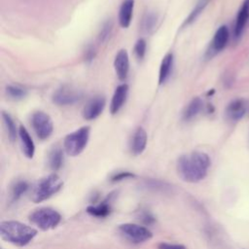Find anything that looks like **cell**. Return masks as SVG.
<instances>
[{
	"mask_svg": "<svg viewBox=\"0 0 249 249\" xmlns=\"http://www.w3.org/2000/svg\"><path fill=\"white\" fill-rule=\"evenodd\" d=\"M6 93L9 98L14 100H19L27 95V90L17 85H8L6 87Z\"/></svg>",
	"mask_w": 249,
	"mask_h": 249,
	"instance_id": "484cf974",
	"label": "cell"
},
{
	"mask_svg": "<svg viewBox=\"0 0 249 249\" xmlns=\"http://www.w3.org/2000/svg\"><path fill=\"white\" fill-rule=\"evenodd\" d=\"M209 2H210V0H197L194 9L191 11L189 16L184 20L182 26L186 27V26L192 24L194 21H196V18L200 16V14L203 12V10L205 9V7L208 5Z\"/></svg>",
	"mask_w": 249,
	"mask_h": 249,
	"instance_id": "7402d4cb",
	"label": "cell"
},
{
	"mask_svg": "<svg viewBox=\"0 0 249 249\" xmlns=\"http://www.w3.org/2000/svg\"><path fill=\"white\" fill-rule=\"evenodd\" d=\"M230 39V30L229 27L225 24L218 27L215 31L212 40L210 41L209 47L206 51V57L211 58L212 56L216 55L218 53L222 52L226 46L228 45Z\"/></svg>",
	"mask_w": 249,
	"mask_h": 249,
	"instance_id": "ba28073f",
	"label": "cell"
},
{
	"mask_svg": "<svg viewBox=\"0 0 249 249\" xmlns=\"http://www.w3.org/2000/svg\"><path fill=\"white\" fill-rule=\"evenodd\" d=\"M114 68L118 78L121 81L126 79L129 70V56L126 50H120L114 59Z\"/></svg>",
	"mask_w": 249,
	"mask_h": 249,
	"instance_id": "4fadbf2b",
	"label": "cell"
},
{
	"mask_svg": "<svg viewBox=\"0 0 249 249\" xmlns=\"http://www.w3.org/2000/svg\"><path fill=\"white\" fill-rule=\"evenodd\" d=\"M87 212L97 218H105L107 217L111 212V206H110V197L106 198L105 200L101 201L100 203L96 205H90L87 208Z\"/></svg>",
	"mask_w": 249,
	"mask_h": 249,
	"instance_id": "ffe728a7",
	"label": "cell"
},
{
	"mask_svg": "<svg viewBox=\"0 0 249 249\" xmlns=\"http://www.w3.org/2000/svg\"><path fill=\"white\" fill-rule=\"evenodd\" d=\"M63 151L59 147L53 148L49 154V166L53 171H57L63 164Z\"/></svg>",
	"mask_w": 249,
	"mask_h": 249,
	"instance_id": "44dd1931",
	"label": "cell"
},
{
	"mask_svg": "<svg viewBox=\"0 0 249 249\" xmlns=\"http://www.w3.org/2000/svg\"><path fill=\"white\" fill-rule=\"evenodd\" d=\"M173 54L171 53H166L160 65V71H159V84L162 85L164 84L168 78L170 77L172 66H173Z\"/></svg>",
	"mask_w": 249,
	"mask_h": 249,
	"instance_id": "d6986e66",
	"label": "cell"
},
{
	"mask_svg": "<svg viewBox=\"0 0 249 249\" xmlns=\"http://www.w3.org/2000/svg\"><path fill=\"white\" fill-rule=\"evenodd\" d=\"M18 136L20 139L23 154L26 158L32 159L35 153V145L29 132L23 125H20L18 128Z\"/></svg>",
	"mask_w": 249,
	"mask_h": 249,
	"instance_id": "e0dca14e",
	"label": "cell"
},
{
	"mask_svg": "<svg viewBox=\"0 0 249 249\" xmlns=\"http://www.w3.org/2000/svg\"><path fill=\"white\" fill-rule=\"evenodd\" d=\"M2 118L7 129V133H8V138L11 142H15L18 134V130L17 128V125L13 120V118L11 117V115L5 111L2 112Z\"/></svg>",
	"mask_w": 249,
	"mask_h": 249,
	"instance_id": "cb8c5ba5",
	"label": "cell"
},
{
	"mask_svg": "<svg viewBox=\"0 0 249 249\" xmlns=\"http://www.w3.org/2000/svg\"><path fill=\"white\" fill-rule=\"evenodd\" d=\"M248 111V102L243 98H235L231 100L226 107L225 114L229 121H240Z\"/></svg>",
	"mask_w": 249,
	"mask_h": 249,
	"instance_id": "8fae6325",
	"label": "cell"
},
{
	"mask_svg": "<svg viewBox=\"0 0 249 249\" xmlns=\"http://www.w3.org/2000/svg\"><path fill=\"white\" fill-rule=\"evenodd\" d=\"M106 105V99L102 95H96L90 98L82 110V116L87 121H92L96 119L104 110Z\"/></svg>",
	"mask_w": 249,
	"mask_h": 249,
	"instance_id": "30bf717a",
	"label": "cell"
},
{
	"mask_svg": "<svg viewBox=\"0 0 249 249\" xmlns=\"http://www.w3.org/2000/svg\"><path fill=\"white\" fill-rule=\"evenodd\" d=\"M96 54V51L94 49V47L92 46H88L86 51H85V60L87 62H91Z\"/></svg>",
	"mask_w": 249,
	"mask_h": 249,
	"instance_id": "f546056e",
	"label": "cell"
},
{
	"mask_svg": "<svg viewBox=\"0 0 249 249\" xmlns=\"http://www.w3.org/2000/svg\"><path fill=\"white\" fill-rule=\"evenodd\" d=\"M146 49H147V43H146V40L143 39V38H140L136 41L135 45H134V48H133V51H134V54L135 56L141 60L144 58L145 54H146Z\"/></svg>",
	"mask_w": 249,
	"mask_h": 249,
	"instance_id": "83f0119b",
	"label": "cell"
},
{
	"mask_svg": "<svg viewBox=\"0 0 249 249\" xmlns=\"http://www.w3.org/2000/svg\"><path fill=\"white\" fill-rule=\"evenodd\" d=\"M134 9V0H124L119 10V23L123 28L130 25Z\"/></svg>",
	"mask_w": 249,
	"mask_h": 249,
	"instance_id": "2e32d148",
	"label": "cell"
},
{
	"mask_svg": "<svg viewBox=\"0 0 249 249\" xmlns=\"http://www.w3.org/2000/svg\"><path fill=\"white\" fill-rule=\"evenodd\" d=\"M133 177H135V175L129 171H120L111 177V181L112 182H120L124 179L133 178Z\"/></svg>",
	"mask_w": 249,
	"mask_h": 249,
	"instance_id": "f1b7e54d",
	"label": "cell"
},
{
	"mask_svg": "<svg viewBox=\"0 0 249 249\" xmlns=\"http://www.w3.org/2000/svg\"><path fill=\"white\" fill-rule=\"evenodd\" d=\"M31 125L37 137L41 140L48 139L53 131V124L51 117L43 111L33 113L31 117Z\"/></svg>",
	"mask_w": 249,
	"mask_h": 249,
	"instance_id": "52a82bcc",
	"label": "cell"
},
{
	"mask_svg": "<svg viewBox=\"0 0 249 249\" xmlns=\"http://www.w3.org/2000/svg\"><path fill=\"white\" fill-rule=\"evenodd\" d=\"M127 93L128 86L126 84H121L116 88L110 103V112L112 115L117 114L124 106L127 97Z\"/></svg>",
	"mask_w": 249,
	"mask_h": 249,
	"instance_id": "5bb4252c",
	"label": "cell"
},
{
	"mask_svg": "<svg viewBox=\"0 0 249 249\" xmlns=\"http://www.w3.org/2000/svg\"><path fill=\"white\" fill-rule=\"evenodd\" d=\"M82 98V92L70 86H62L53 94V102L58 106H69Z\"/></svg>",
	"mask_w": 249,
	"mask_h": 249,
	"instance_id": "9c48e42d",
	"label": "cell"
},
{
	"mask_svg": "<svg viewBox=\"0 0 249 249\" xmlns=\"http://www.w3.org/2000/svg\"><path fill=\"white\" fill-rule=\"evenodd\" d=\"M30 222L42 231L54 229L61 221L60 214L52 208L42 207L34 210L29 215Z\"/></svg>",
	"mask_w": 249,
	"mask_h": 249,
	"instance_id": "5b68a950",
	"label": "cell"
},
{
	"mask_svg": "<svg viewBox=\"0 0 249 249\" xmlns=\"http://www.w3.org/2000/svg\"><path fill=\"white\" fill-rule=\"evenodd\" d=\"M141 220L146 224V225H151L155 222V218L154 216L149 213V212H144L142 215H141Z\"/></svg>",
	"mask_w": 249,
	"mask_h": 249,
	"instance_id": "1f68e13d",
	"label": "cell"
},
{
	"mask_svg": "<svg viewBox=\"0 0 249 249\" xmlns=\"http://www.w3.org/2000/svg\"><path fill=\"white\" fill-rule=\"evenodd\" d=\"M157 21H158V17L155 13L153 12H147L140 22V29L143 33L145 34H149L151 33L156 25H157Z\"/></svg>",
	"mask_w": 249,
	"mask_h": 249,
	"instance_id": "603a6c76",
	"label": "cell"
},
{
	"mask_svg": "<svg viewBox=\"0 0 249 249\" xmlns=\"http://www.w3.org/2000/svg\"><path fill=\"white\" fill-rule=\"evenodd\" d=\"M215 93V89H211V90H209L208 92H207V96H211L212 94H214Z\"/></svg>",
	"mask_w": 249,
	"mask_h": 249,
	"instance_id": "836d02e7",
	"label": "cell"
},
{
	"mask_svg": "<svg viewBox=\"0 0 249 249\" xmlns=\"http://www.w3.org/2000/svg\"><path fill=\"white\" fill-rule=\"evenodd\" d=\"M2 238L17 246H25L37 234V230L18 221H3L0 224Z\"/></svg>",
	"mask_w": 249,
	"mask_h": 249,
	"instance_id": "7a4b0ae2",
	"label": "cell"
},
{
	"mask_svg": "<svg viewBox=\"0 0 249 249\" xmlns=\"http://www.w3.org/2000/svg\"><path fill=\"white\" fill-rule=\"evenodd\" d=\"M147 132L143 127H137L132 135L130 141V152L134 156H138L142 154L147 145Z\"/></svg>",
	"mask_w": 249,
	"mask_h": 249,
	"instance_id": "9a60e30c",
	"label": "cell"
},
{
	"mask_svg": "<svg viewBox=\"0 0 249 249\" xmlns=\"http://www.w3.org/2000/svg\"><path fill=\"white\" fill-rule=\"evenodd\" d=\"M119 231L126 240L133 244H140L150 240L153 236L152 232L144 226L126 223L120 225Z\"/></svg>",
	"mask_w": 249,
	"mask_h": 249,
	"instance_id": "8992f818",
	"label": "cell"
},
{
	"mask_svg": "<svg viewBox=\"0 0 249 249\" xmlns=\"http://www.w3.org/2000/svg\"><path fill=\"white\" fill-rule=\"evenodd\" d=\"M28 190V184L25 181H18L16 182L12 189H11V201L15 202L18 199H19L21 197L22 195H24L26 193V191Z\"/></svg>",
	"mask_w": 249,
	"mask_h": 249,
	"instance_id": "d4e9b609",
	"label": "cell"
},
{
	"mask_svg": "<svg viewBox=\"0 0 249 249\" xmlns=\"http://www.w3.org/2000/svg\"><path fill=\"white\" fill-rule=\"evenodd\" d=\"M89 126H82L66 135L63 141L64 151L68 156L76 157L80 155L88 145L89 139Z\"/></svg>",
	"mask_w": 249,
	"mask_h": 249,
	"instance_id": "277c9868",
	"label": "cell"
},
{
	"mask_svg": "<svg viewBox=\"0 0 249 249\" xmlns=\"http://www.w3.org/2000/svg\"><path fill=\"white\" fill-rule=\"evenodd\" d=\"M249 21V0H243L241 6L236 14L233 24V38L235 41L239 40Z\"/></svg>",
	"mask_w": 249,
	"mask_h": 249,
	"instance_id": "7c38bea8",
	"label": "cell"
},
{
	"mask_svg": "<svg viewBox=\"0 0 249 249\" xmlns=\"http://www.w3.org/2000/svg\"><path fill=\"white\" fill-rule=\"evenodd\" d=\"M112 31H113V21L111 19H108L102 24V27L98 33V41L100 43L106 42L111 36Z\"/></svg>",
	"mask_w": 249,
	"mask_h": 249,
	"instance_id": "4316f807",
	"label": "cell"
},
{
	"mask_svg": "<svg viewBox=\"0 0 249 249\" xmlns=\"http://www.w3.org/2000/svg\"><path fill=\"white\" fill-rule=\"evenodd\" d=\"M203 108V101L200 97L196 96L194 97L186 106L185 110L183 111V115L182 118L185 122H189L192 121L194 118H196L200 111Z\"/></svg>",
	"mask_w": 249,
	"mask_h": 249,
	"instance_id": "ac0fdd59",
	"label": "cell"
},
{
	"mask_svg": "<svg viewBox=\"0 0 249 249\" xmlns=\"http://www.w3.org/2000/svg\"><path fill=\"white\" fill-rule=\"evenodd\" d=\"M158 249H186L185 246L180 244H170L166 242H160L158 245Z\"/></svg>",
	"mask_w": 249,
	"mask_h": 249,
	"instance_id": "4dcf8cb0",
	"label": "cell"
},
{
	"mask_svg": "<svg viewBox=\"0 0 249 249\" xmlns=\"http://www.w3.org/2000/svg\"><path fill=\"white\" fill-rule=\"evenodd\" d=\"M210 165L211 160L206 153L195 151L178 159L177 171L185 182L197 183L206 177Z\"/></svg>",
	"mask_w": 249,
	"mask_h": 249,
	"instance_id": "6da1fadb",
	"label": "cell"
},
{
	"mask_svg": "<svg viewBox=\"0 0 249 249\" xmlns=\"http://www.w3.org/2000/svg\"><path fill=\"white\" fill-rule=\"evenodd\" d=\"M62 186L63 181L58 175H56L55 173L50 174L38 181L33 190L32 200L36 203L46 200L57 192H59Z\"/></svg>",
	"mask_w": 249,
	"mask_h": 249,
	"instance_id": "3957f363",
	"label": "cell"
},
{
	"mask_svg": "<svg viewBox=\"0 0 249 249\" xmlns=\"http://www.w3.org/2000/svg\"><path fill=\"white\" fill-rule=\"evenodd\" d=\"M206 110H207V113H213L214 112V110H215V108L213 107V105L212 104H208L207 106H206Z\"/></svg>",
	"mask_w": 249,
	"mask_h": 249,
	"instance_id": "d6a6232c",
	"label": "cell"
}]
</instances>
